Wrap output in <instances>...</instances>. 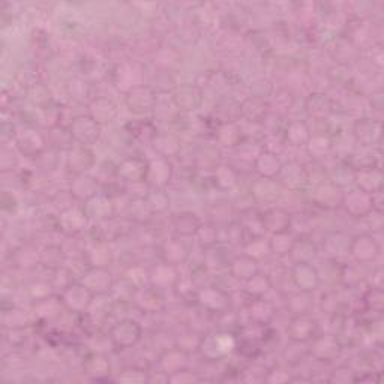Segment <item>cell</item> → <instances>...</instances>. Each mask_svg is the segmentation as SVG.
Masks as SVG:
<instances>
[{"mask_svg":"<svg viewBox=\"0 0 384 384\" xmlns=\"http://www.w3.org/2000/svg\"><path fill=\"white\" fill-rule=\"evenodd\" d=\"M141 337H143V329L137 321L132 318H123L117 321V323L110 330L111 344L120 350L132 349V347H135L141 341Z\"/></svg>","mask_w":384,"mask_h":384,"instance_id":"obj_1","label":"cell"},{"mask_svg":"<svg viewBox=\"0 0 384 384\" xmlns=\"http://www.w3.org/2000/svg\"><path fill=\"white\" fill-rule=\"evenodd\" d=\"M68 128L74 139V143L86 147L96 144L99 137H101V125H99L91 115H81L74 117Z\"/></svg>","mask_w":384,"mask_h":384,"instance_id":"obj_2","label":"cell"},{"mask_svg":"<svg viewBox=\"0 0 384 384\" xmlns=\"http://www.w3.org/2000/svg\"><path fill=\"white\" fill-rule=\"evenodd\" d=\"M234 347H236V344H234V339L230 333L222 332L203 337L200 347H198V351H200L207 361L216 362L221 361L222 357L230 354Z\"/></svg>","mask_w":384,"mask_h":384,"instance_id":"obj_3","label":"cell"},{"mask_svg":"<svg viewBox=\"0 0 384 384\" xmlns=\"http://www.w3.org/2000/svg\"><path fill=\"white\" fill-rule=\"evenodd\" d=\"M341 207H344L345 212L353 218H368L376 210V197L354 188L349 192H344Z\"/></svg>","mask_w":384,"mask_h":384,"instance_id":"obj_4","label":"cell"},{"mask_svg":"<svg viewBox=\"0 0 384 384\" xmlns=\"http://www.w3.org/2000/svg\"><path fill=\"white\" fill-rule=\"evenodd\" d=\"M93 297L95 296L78 281V282H72L71 286H68L65 290H62L60 301L68 311L81 314L91 308Z\"/></svg>","mask_w":384,"mask_h":384,"instance_id":"obj_5","label":"cell"},{"mask_svg":"<svg viewBox=\"0 0 384 384\" xmlns=\"http://www.w3.org/2000/svg\"><path fill=\"white\" fill-rule=\"evenodd\" d=\"M156 101H158L156 91L152 88V86H147V84L137 86V88H134L129 92H127V96H125L128 110L135 115L151 113V111L155 110Z\"/></svg>","mask_w":384,"mask_h":384,"instance_id":"obj_6","label":"cell"},{"mask_svg":"<svg viewBox=\"0 0 384 384\" xmlns=\"http://www.w3.org/2000/svg\"><path fill=\"white\" fill-rule=\"evenodd\" d=\"M380 243L371 234H359L356 238H351L350 242V254L357 263L369 264L377 260L380 255Z\"/></svg>","mask_w":384,"mask_h":384,"instance_id":"obj_7","label":"cell"},{"mask_svg":"<svg viewBox=\"0 0 384 384\" xmlns=\"http://www.w3.org/2000/svg\"><path fill=\"white\" fill-rule=\"evenodd\" d=\"M80 282L93 296L108 294L115 287V279L107 267H89L83 274Z\"/></svg>","mask_w":384,"mask_h":384,"instance_id":"obj_8","label":"cell"},{"mask_svg":"<svg viewBox=\"0 0 384 384\" xmlns=\"http://www.w3.org/2000/svg\"><path fill=\"white\" fill-rule=\"evenodd\" d=\"M132 302L135 303V306L140 309V311L147 313V314L159 313L165 308L163 291L151 286V284L135 289L134 296H132Z\"/></svg>","mask_w":384,"mask_h":384,"instance_id":"obj_9","label":"cell"},{"mask_svg":"<svg viewBox=\"0 0 384 384\" xmlns=\"http://www.w3.org/2000/svg\"><path fill=\"white\" fill-rule=\"evenodd\" d=\"M16 143L18 151L28 158L41 156L48 146L47 135L33 128H26L16 135Z\"/></svg>","mask_w":384,"mask_h":384,"instance_id":"obj_10","label":"cell"},{"mask_svg":"<svg viewBox=\"0 0 384 384\" xmlns=\"http://www.w3.org/2000/svg\"><path fill=\"white\" fill-rule=\"evenodd\" d=\"M149 161L140 156H129L116 165V178L122 182L128 183H140L146 182Z\"/></svg>","mask_w":384,"mask_h":384,"instance_id":"obj_11","label":"cell"},{"mask_svg":"<svg viewBox=\"0 0 384 384\" xmlns=\"http://www.w3.org/2000/svg\"><path fill=\"white\" fill-rule=\"evenodd\" d=\"M290 277L296 289L305 293L315 291L321 284L320 272L311 263H294Z\"/></svg>","mask_w":384,"mask_h":384,"instance_id":"obj_12","label":"cell"},{"mask_svg":"<svg viewBox=\"0 0 384 384\" xmlns=\"http://www.w3.org/2000/svg\"><path fill=\"white\" fill-rule=\"evenodd\" d=\"M197 301L209 313L222 314L230 308V296L218 287H203L197 293Z\"/></svg>","mask_w":384,"mask_h":384,"instance_id":"obj_13","label":"cell"},{"mask_svg":"<svg viewBox=\"0 0 384 384\" xmlns=\"http://www.w3.org/2000/svg\"><path fill=\"white\" fill-rule=\"evenodd\" d=\"M89 218L86 215L84 209L69 206L64 209L59 215V228L68 236H76L88 227Z\"/></svg>","mask_w":384,"mask_h":384,"instance_id":"obj_14","label":"cell"},{"mask_svg":"<svg viewBox=\"0 0 384 384\" xmlns=\"http://www.w3.org/2000/svg\"><path fill=\"white\" fill-rule=\"evenodd\" d=\"M171 178H173V165L167 158L158 156L153 161H149L147 176H146V183L149 185V187L165 190Z\"/></svg>","mask_w":384,"mask_h":384,"instance_id":"obj_15","label":"cell"},{"mask_svg":"<svg viewBox=\"0 0 384 384\" xmlns=\"http://www.w3.org/2000/svg\"><path fill=\"white\" fill-rule=\"evenodd\" d=\"M287 333L293 342L306 344L317 337V333H318L317 321L313 320L308 314L294 315V318L291 320V323L287 329Z\"/></svg>","mask_w":384,"mask_h":384,"instance_id":"obj_16","label":"cell"},{"mask_svg":"<svg viewBox=\"0 0 384 384\" xmlns=\"http://www.w3.org/2000/svg\"><path fill=\"white\" fill-rule=\"evenodd\" d=\"M180 279L178 266H173L168 263H161L155 266L151 272H149V284L156 287L158 290L165 289H175Z\"/></svg>","mask_w":384,"mask_h":384,"instance_id":"obj_17","label":"cell"},{"mask_svg":"<svg viewBox=\"0 0 384 384\" xmlns=\"http://www.w3.org/2000/svg\"><path fill=\"white\" fill-rule=\"evenodd\" d=\"M95 164V158L91 151V147L81 144H74L68 151L66 167L74 175H84L88 173Z\"/></svg>","mask_w":384,"mask_h":384,"instance_id":"obj_18","label":"cell"},{"mask_svg":"<svg viewBox=\"0 0 384 384\" xmlns=\"http://www.w3.org/2000/svg\"><path fill=\"white\" fill-rule=\"evenodd\" d=\"M69 194L74 200L77 202L81 203L89 202L99 194V182L96 178L88 175V173H84V175H76V178L71 182Z\"/></svg>","mask_w":384,"mask_h":384,"instance_id":"obj_19","label":"cell"},{"mask_svg":"<svg viewBox=\"0 0 384 384\" xmlns=\"http://www.w3.org/2000/svg\"><path fill=\"white\" fill-rule=\"evenodd\" d=\"M84 212L88 215L89 219H93L96 222H103L107 219H111L115 216V204L111 202V198L99 192L96 197H93L92 200L86 202L84 206Z\"/></svg>","mask_w":384,"mask_h":384,"instance_id":"obj_20","label":"cell"},{"mask_svg":"<svg viewBox=\"0 0 384 384\" xmlns=\"http://www.w3.org/2000/svg\"><path fill=\"white\" fill-rule=\"evenodd\" d=\"M354 183L359 190H362L371 195L381 192L383 188V173L378 167L371 165L356 170Z\"/></svg>","mask_w":384,"mask_h":384,"instance_id":"obj_21","label":"cell"},{"mask_svg":"<svg viewBox=\"0 0 384 384\" xmlns=\"http://www.w3.org/2000/svg\"><path fill=\"white\" fill-rule=\"evenodd\" d=\"M291 219H293L291 215L282 207L269 209L267 212L262 216L263 228L264 231L270 233L272 236H274V234L291 231Z\"/></svg>","mask_w":384,"mask_h":384,"instance_id":"obj_22","label":"cell"},{"mask_svg":"<svg viewBox=\"0 0 384 384\" xmlns=\"http://www.w3.org/2000/svg\"><path fill=\"white\" fill-rule=\"evenodd\" d=\"M282 187L281 183L277 182V179H266L260 178L257 182L252 183L251 187V195L255 202L270 204L277 202L281 197Z\"/></svg>","mask_w":384,"mask_h":384,"instance_id":"obj_23","label":"cell"},{"mask_svg":"<svg viewBox=\"0 0 384 384\" xmlns=\"http://www.w3.org/2000/svg\"><path fill=\"white\" fill-rule=\"evenodd\" d=\"M313 200L325 209H338L342 206L344 200V192L341 188H338L337 185H333L332 182L327 183H321L314 190Z\"/></svg>","mask_w":384,"mask_h":384,"instance_id":"obj_24","label":"cell"},{"mask_svg":"<svg viewBox=\"0 0 384 384\" xmlns=\"http://www.w3.org/2000/svg\"><path fill=\"white\" fill-rule=\"evenodd\" d=\"M282 165L284 164L281 163L278 155L275 152L267 151V149H263L254 161L255 171L258 173L260 178L266 179H277L282 170Z\"/></svg>","mask_w":384,"mask_h":384,"instance_id":"obj_25","label":"cell"},{"mask_svg":"<svg viewBox=\"0 0 384 384\" xmlns=\"http://www.w3.org/2000/svg\"><path fill=\"white\" fill-rule=\"evenodd\" d=\"M341 353V344L337 337L325 335V337H315L313 339V349L311 354L321 362H330L333 359L338 357Z\"/></svg>","mask_w":384,"mask_h":384,"instance_id":"obj_26","label":"cell"},{"mask_svg":"<svg viewBox=\"0 0 384 384\" xmlns=\"http://www.w3.org/2000/svg\"><path fill=\"white\" fill-rule=\"evenodd\" d=\"M354 137L362 146H374L381 140V122L377 119H362L354 125Z\"/></svg>","mask_w":384,"mask_h":384,"instance_id":"obj_27","label":"cell"},{"mask_svg":"<svg viewBox=\"0 0 384 384\" xmlns=\"http://www.w3.org/2000/svg\"><path fill=\"white\" fill-rule=\"evenodd\" d=\"M228 269H230V275L234 279L242 281V282L250 281L252 277H255L260 272L257 260H254L252 257L246 255V254L239 255V257H234L230 262V264H228Z\"/></svg>","mask_w":384,"mask_h":384,"instance_id":"obj_28","label":"cell"},{"mask_svg":"<svg viewBox=\"0 0 384 384\" xmlns=\"http://www.w3.org/2000/svg\"><path fill=\"white\" fill-rule=\"evenodd\" d=\"M171 99L179 111H194L202 105L203 96L200 89L195 86H182L173 93Z\"/></svg>","mask_w":384,"mask_h":384,"instance_id":"obj_29","label":"cell"},{"mask_svg":"<svg viewBox=\"0 0 384 384\" xmlns=\"http://www.w3.org/2000/svg\"><path fill=\"white\" fill-rule=\"evenodd\" d=\"M117 107L108 98H95L89 104V115L99 123V125H108L117 117Z\"/></svg>","mask_w":384,"mask_h":384,"instance_id":"obj_30","label":"cell"},{"mask_svg":"<svg viewBox=\"0 0 384 384\" xmlns=\"http://www.w3.org/2000/svg\"><path fill=\"white\" fill-rule=\"evenodd\" d=\"M282 182L290 190H301L308 183V173L303 165L291 163L289 165H282V170L278 176Z\"/></svg>","mask_w":384,"mask_h":384,"instance_id":"obj_31","label":"cell"},{"mask_svg":"<svg viewBox=\"0 0 384 384\" xmlns=\"http://www.w3.org/2000/svg\"><path fill=\"white\" fill-rule=\"evenodd\" d=\"M269 113V104L264 98L250 96L240 104V116L250 122H262Z\"/></svg>","mask_w":384,"mask_h":384,"instance_id":"obj_32","label":"cell"},{"mask_svg":"<svg viewBox=\"0 0 384 384\" xmlns=\"http://www.w3.org/2000/svg\"><path fill=\"white\" fill-rule=\"evenodd\" d=\"M173 227L182 238L197 236L198 230L202 227V221L192 212H182L173 218Z\"/></svg>","mask_w":384,"mask_h":384,"instance_id":"obj_33","label":"cell"},{"mask_svg":"<svg viewBox=\"0 0 384 384\" xmlns=\"http://www.w3.org/2000/svg\"><path fill=\"white\" fill-rule=\"evenodd\" d=\"M187 359H188V353L183 351L180 347H175V349L167 350L163 356H161L159 363L164 373L175 374L185 369V366H187Z\"/></svg>","mask_w":384,"mask_h":384,"instance_id":"obj_34","label":"cell"},{"mask_svg":"<svg viewBox=\"0 0 384 384\" xmlns=\"http://www.w3.org/2000/svg\"><path fill=\"white\" fill-rule=\"evenodd\" d=\"M190 257L188 248L179 239H170L163 246V258L164 262L173 266H179L185 263Z\"/></svg>","mask_w":384,"mask_h":384,"instance_id":"obj_35","label":"cell"},{"mask_svg":"<svg viewBox=\"0 0 384 384\" xmlns=\"http://www.w3.org/2000/svg\"><path fill=\"white\" fill-rule=\"evenodd\" d=\"M313 134L308 123L303 120H293L287 123L286 128V141L291 146H306L311 140Z\"/></svg>","mask_w":384,"mask_h":384,"instance_id":"obj_36","label":"cell"},{"mask_svg":"<svg viewBox=\"0 0 384 384\" xmlns=\"http://www.w3.org/2000/svg\"><path fill=\"white\" fill-rule=\"evenodd\" d=\"M83 371L86 376L101 380L110 373V362L104 354L93 353L89 357H86V361L83 362Z\"/></svg>","mask_w":384,"mask_h":384,"instance_id":"obj_37","label":"cell"},{"mask_svg":"<svg viewBox=\"0 0 384 384\" xmlns=\"http://www.w3.org/2000/svg\"><path fill=\"white\" fill-rule=\"evenodd\" d=\"M153 147L155 151L159 153V156L163 158H170V156H176L180 153V141L178 140L176 135L173 134H159L153 140Z\"/></svg>","mask_w":384,"mask_h":384,"instance_id":"obj_38","label":"cell"},{"mask_svg":"<svg viewBox=\"0 0 384 384\" xmlns=\"http://www.w3.org/2000/svg\"><path fill=\"white\" fill-rule=\"evenodd\" d=\"M251 320L257 325H267L275 317V308L270 302L264 301L263 297H255L250 305Z\"/></svg>","mask_w":384,"mask_h":384,"instance_id":"obj_39","label":"cell"},{"mask_svg":"<svg viewBox=\"0 0 384 384\" xmlns=\"http://www.w3.org/2000/svg\"><path fill=\"white\" fill-rule=\"evenodd\" d=\"M308 113L315 119H325L332 111V101L325 93H314L306 99Z\"/></svg>","mask_w":384,"mask_h":384,"instance_id":"obj_40","label":"cell"},{"mask_svg":"<svg viewBox=\"0 0 384 384\" xmlns=\"http://www.w3.org/2000/svg\"><path fill=\"white\" fill-rule=\"evenodd\" d=\"M290 255L294 263H311L317 255V246L309 239H296Z\"/></svg>","mask_w":384,"mask_h":384,"instance_id":"obj_41","label":"cell"},{"mask_svg":"<svg viewBox=\"0 0 384 384\" xmlns=\"http://www.w3.org/2000/svg\"><path fill=\"white\" fill-rule=\"evenodd\" d=\"M287 308L294 315H306L314 308V301L311 297V293L297 291L289 296L287 299Z\"/></svg>","mask_w":384,"mask_h":384,"instance_id":"obj_42","label":"cell"},{"mask_svg":"<svg viewBox=\"0 0 384 384\" xmlns=\"http://www.w3.org/2000/svg\"><path fill=\"white\" fill-rule=\"evenodd\" d=\"M350 242L351 238L345 236L342 233H333L330 236H327L325 248L330 257H341L350 254Z\"/></svg>","mask_w":384,"mask_h":384,"instance_id":"obj_43","label":"cell"},{"mask_svg":"<svg viewBox=\"0 0 384 384\" xmlns=\"http://www.w3.org/2000/svg\"><path fill=\"white\" fill-rule=\"evenodd\" d=\"M296 242V238L290 231L287 233H281V234H274L272 239L269 240L270 245V252L275 255H290L293 245Z\"/></svg>","mask_w":384,"mask_h":384,"instance_id":"obj_44","label":"cell"},{"mask_svg":"<svg viewBox=\"0 0 384 384\" xmlns=\"http://www.w3.org/2000/svg\"><path fill=\"white\" fill-rule=\"evenodd\" d=\"M89 267H107L110 266L113 254L108 250L105 242H98L88 254Z\"/></svg>","mask_w":384,"mask_h":384,"instance_id":"obj_45","label":"cell"},{"mask_svg":"<svg viewBox=\"0 0 384 384\" xmlns=\"http://www.w3.org/2000/svg\"><path fill=\"white\" fill-rule=\"evenodd\" d=\"M270 289H272V281L267 275L262 274V272H258L255 277H252L250 281L245 282V291L250 296H252L254 299L255 297H263Z\"/></svg>","mask_w":384,"mask_h":384,"instance_id":"obj_46","label":"cell"},{"mask_svg":"<svg viewBox=\"0 0 384 384\" xmlns=\"http://www.w3.org/2000/svg\"><path fill=\"white\" fill-rule=\"evenodd\" d=\"M146 202L149 207L152 209L153 215L155 214H163L170 207V197L165 192V190L159 188H151L146 195Z\"/></svg>","mask_w":384,"mask_h":384,"instance_id":"obj_47","label":"cell"},{"mask_svg":"<svg viewBox=\"0 0 384 384\" xmlns=\"http://www.w3.org/2000/svg\"><path fill=\"white\" fill-rule=\"evenodd\" d=\"M65 260V252L62 250L60 246H47L45 250L41 252V262L45 267L52 269V270H57L64 264Z\"/></svg>","mask_w":384,"mask_h":384,"instance_id":"obj_48","label":"cell"},{"mask_svg":"<svg viewBox=\"0 0 384 384\" xmlns=\"http://www.w3.org/2000/svg\"><path fill=\"white\" fill-rule=\"evenodd\" d=\"M242 135L238 128L236 123H221V127L218 129V140L222 143V146L233 147L240 144Z\"/></svg>","mask_w":384,"mask_h":384,"instance_id":"obj_49","label":"cell"},{"mask_svg":"<svg viewBox=\"0 0 384 384\" xmlns=\"http://www.w3.org/2000/svg\"><path fill=\"white\" fill-rule=\"evenodd\" d=\"M131 134L134 135L135 139H139L140 141H149L153 143L155 137L158 135V129L155 128V125L152 122H135L131 123Z\"/></svg>","mask_w":384,"mask_h":384,"instance_id":"obj_50","label":"cell"},{"mask_svg":"<svg viewBox=\"0 0 384 384\" xmlns=\"http://www.w3.org/2000/svg\"><path fill=\"white\" fill-rule=\"evenodd\" d=\"M215 182L218 183V187L221 190H231L238 185V173L231 167H226V165L216 167Z\"/></svg>","mask_w":384,"mask_h":384,"instance_id":"obj_51","label":"cell"},{"mask_svg":"<svg viewBox=\"0 0 384 384\" xmlns=\"http://www.w3.org/2000/svg\"><path fill=\"white\" fill-rule=\"evenodd\" d=\"M245 251H246V255L252 257L254 260H257V262H260L262 258H266L269 254H272L269 242L264 243L263 238H255L248 242L245 246Z\"/></svg>","mask_w":384,"mask_h":384,"instance_id":"obj_52","label":"cell"},{"mask_svg":"<svg viewBox=\"0 0 384 384\" xmlns=\"http://www.w3.org/2000/svg\"><path fill=\"white\" fill-rule=\"evenodd\" d=\"M129 215L134 221L137 222H147L152 218L153 212L152 209L149 207L146 198H140V200H134L129 207Z\"/></svg>","mask_w":384,"mask_h":384,"instance_id":"obj_53","label":"cell"},{"mask_svg":"<svg viewBox=\"0 0 384 384\" xmlns=\"http://www.w3.org/2000/svg\"><path fill=\"white\" fill-rule=\"evenodd\" d=\"M309 147V152L314 155L315 158H321L330 152L332 143L325 135H313L311 140L306 144Z\"/></svg>","mask_w":384,"mask_h":384,"instance_id":"obj_54","label":"cell"},{"mask_svg":"<svg viewBox=\"0 0 384 384\" xmlns=\"http://www.w3.org/2000/svg\"><path fill=\"white\" fill-rule=\"evenodd\" d=\"M197 238L200 239V243L203 246H206V250L207 248H212L218 242V228L214 224H207V226L202 224L200 230H198L197 233Z\"/></svg>","mask_w":384,"mask_h":384,"instance_id":"obj_55","label":"cell"},{"mask_svg":"<svg viewBox=\"0 0 384 384\" xmlns=\"http://www.w3.org/2000/svg\"><path fill=\"white\" fill-rule=\"evenodd\" d=\"M383 291L378 287H374L368 290V293L365 294V303L366 306L371 309L373 313H381L383 309Z\"/></svg>","mask_w":384,"mask_h":384,"instance_id":"obj_56","label":"cell"},{"mask_svg":"<svg viewBox=\"0 0 384 384\" xmlns=\"http://www.w3.org/2000/svg\"><path fill=\"white\" fill-rule=\"evenodd\" d=\"M354 380H356L354 373L349 366L338 368L330 377V381H337V383H347V381H354Z\"/></svg>","mask_w":384,"mask_h":384,"instance_id":"obj_57","label":"cell"}]
</instances>
